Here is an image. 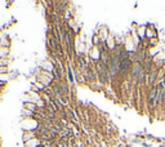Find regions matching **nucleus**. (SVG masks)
Listing matches in <instances>:
<instances>
[{
	"label": "nucleus",
	"instance_id": "4",
	"mask_svg": "<svg viewBox=\"0 0 165 147\" xmlns=\"http://www.w3.org/2000/svg\"><path fill=\"white\" fill-rule=\"evenodd\" d=\"M157 75V72L156 71H154L152 74H151V76H150V79H148V84H154V81H155V77H156Z\"/></svg>",
	"mask_w": 165,
	"mask_h": 147
},
{
	"label": "nucleus",
	"instance_id": "2",
	"mask_svg": "<svg viewBox=\"0 0 165 147\" xmlns=\"http://www.w3.org/2000/svg\"><path fill=\"white\" fill-rule=\"evenodd\" d=\"M156 97H157V86H154L150 92V95H148V103L151 107L155 106V101H156Z\"/></svg>",
	"mask_w": 165,
	"mask_h": 147
},
{
	"label": "nucleus",
	"instance_id": "1",
	"mask_svg": "<svg viewBox=\"0 0 165 147\" xmlns=\"http://www.w3.org/2000/svg\"><path fill=\"white\" fill-rule=\"evenodd\" d=\"M129 67H130V59H124V61H120V70L119 72L123 74V75H125V74L129 71Z\"/></svg>",
	"mask_w": 165,
	"mask_h": 147
},
{
	"label": "nucleus",
	"instance_id": "5",
	"mask_svg": "<svg viewBox=\"0 0 165 147\" xmlns=\"http://www.w3.org/2000/svg\"><path fill=\"white\" fill-rule=\"evenodd\" d=\"M38 147H44V146H38Z\"/></svg>",
	"mask_w": 165,
	"mask_h": 147
},
{
	"label": "nucleus",
	"instance_id": "3",
	"mask_svg": "<svg viewBox=\"0 0 165 147\" xmlns=\"http://www.w3.org/2000/svg\"><path fill=\"white\" fill-rule=\"evenodd\" d=\"M88 77L90 80L95 79V74H94V71H93V68H92V67H88Z\"/></svg>",
	"mask_w": 165,
	"mask_h": 147
}]
</instances>
